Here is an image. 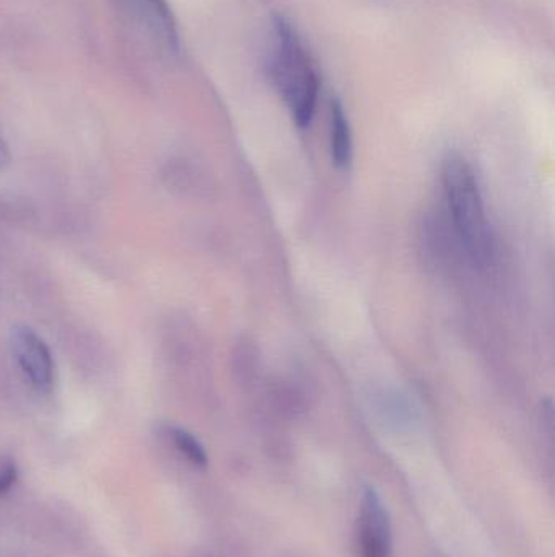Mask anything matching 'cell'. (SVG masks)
Wrapping results in <instances>:
<instances>
[{"label": "cell", "instance_id": "obj_5", "mask_svg": "<svg viewBox=\"0 0 555 557\" xmlns=\"http://www.w3.org/2000/svg\"><path fill=\"white\" fill-rule=\"evenodd\" d=\"M329 147L336 169L348 172L354 162V133L348 110L339 98L329 107Z\"/></svg>", "mask_w": 555, "mask_h": 557}, {"label": "cell", "instance_id": "obj_2", "mask_svg": "<svg viewBox=\"0 0 555 557\" xmlns=\"http://www.w3.org/2000/svg\"><path fill=\"white\" fill-rule=\"evenodd\" d=\"M442 182L459 242L476 263H489L494 240L475 170L462 156L450 153L443 160Z\"/></svg>", "mask_w": 555, "mask_h": 557}, {"label": "cell", "instance_id": "obj_6", "mask_svg": "<svg viewBox=\"0 0 555 557\" xmlns=\"http://www.w3.org/2000/svg\"><path fill=\"white\" fill-rule=\"evenodd\" d=\"M143 20H147L156 38L172 52H179L181 39H179L178 23L173 15L172 7L166 0H133Z\"/></svg>", "mask_w": 555, "mask_h": 557}, {"label": "cell", "instance_id": "obj_7", "mask_svg": "<svg viewBox=\"0 0 555 557\" xmlns=\"http://www.w3.org/2000/svg\"><path fill=\"white\" fill-rule=\"evenodd\" d=\"M169 435H172L176 448H178L192 465L199 468L207 467V451H205V448L202 447L201 442H199L194 435L179 428H173L172 431H169Z\"/></svg>", "mask_w": 555, "mask_h": 557}, {"label": "cell", "instance_id": "obj_3", "mask_svg": "<svg viewBox=\"0 0 555 557\" xmlns=\"http://www.w3.org/2000/svg\"><path fill=\"white\" fill-rule=\"evenodd\" d=\"M10 350L26 382L49 395L55 385V363L48 344L31 327L18 324L10 331Z\"/></svg>", "mask_w": 555, "mask_h": 557}, {"label": "cell", "instance_id": "obj_9", "mask_svg": "<svg viewBox=\"0 0 555 557\" xmlns=\"http://www.w3.org/2000/svg\"><path fill=\"white\" fill-rule=\"evenodd\" d=\"M12 162V153H10L9 144L3 139L2 134H0V170L7 169Z\"/></svg>", "mask_w": 555, "mask_h": 557}, {"label": "cell", "instance_id": "obj_4", "mask_svg": "<svg viewBox=\"0 0 555 557\" xmlns=\"http://www.w3.org/2000/svg\"><path fill=\"white\" fill-rule=\"evenodd\" d=\"M358 557H391L393 530L390 513L377 491L367 487L362 496L357 530Z\"/></svg>", "mask_w": 555, "mask_h": 557}, {"label": "cell", "instance_id": "obj_8", "mask_svg": "<svg viewBox=\"0 0 555 557\" xmlns=\"http://www.w3.org/2000/svg\"><path fill=\"white\" fill-rule=\"evenodd\" d=\"M16 480V468L13 465H7L2 471H0V496L7 493L10 487L13 486Z\"/></svg>", "mask_w": 555, "mask_h": 557}, {"label": "cell", "instance_id": "obj_1", "mask_svg": "<svg viewBox=\"0 0 555 557\" xmlns=\"http://www.w3.org/2000/svg\"><path fill=\"white\" fill-rule=\"evenodd\" d=\"M267 69L293 123L305 129L315 117L321 82L299 29L282 13L273 18V49Z\"/></svg>", "mask_w": 555, "mask_h": 557}]
</instances>
